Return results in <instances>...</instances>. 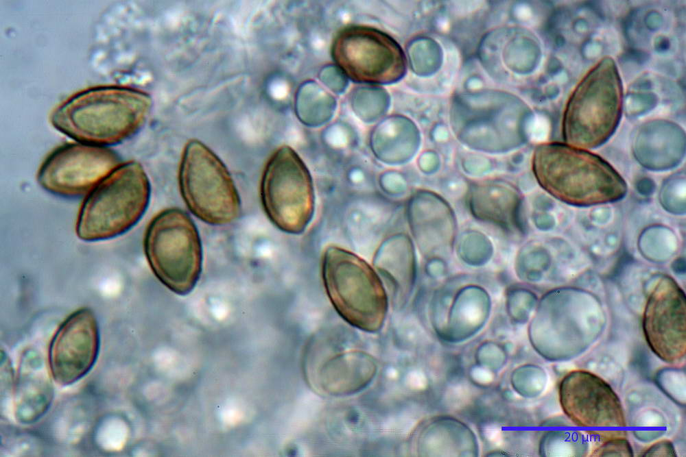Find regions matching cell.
I'll list each match as a JSON object with an SVG mask.
<instances>
[{
    "mask_svg": "<svg viewBox=\"0 0 686 457\" xmlns=\"http://www.w3.org/2000/svg\"><path fill=\"white\" fill-rule=\"evenodd\" d=\"M143 247L153 273L166 288L179 295L193 291L202 271V249L188 214L176 208L157 214L146 228Z\"/></svg>",
    "mask_w": 686,
    "mask_h": 457,
    "instance_id": "cell-6",
    "label": "cell"
},
{
    "mask_svg": "<svg viewBox=\"0 0 686 457\" xmlns=\"http://www.w3.org/2000/svg\"><path fill=\"white\" fill-rule=\"evenodd\" d=\"M32 355L25 356L21 362L14 393L15 416L25 424L37 421L46 413L54 394L48 371L41 360Z\"/></svg>",
    "mask_w": 686,
    "mask_h": 457,
    "instance_id": "cell-14",
    "label": "cell"
},
{
    "mask_svg": "<svg viewBox=\"0 0 686 457\" xmlns=\"http://www.w3.org/2000/svg\"><path fill=\"white\" fill-rule=\"evenodd\" d=\"M150 195L142 165L134 160L122 162L86 195L76 221L77 236L95 242L126 233L145 214Z\"/></svg>",
    "mask_w": 686,
    "mask_h": 457,
    "instance_id": "cell-3",
    "label": "cell"
},
{
    "mask_svg": "<svg viewBox=\"0 0 686 457\" xmlns=\"http://www.w3.org/2000/svg\"><path fill=\"white\" fill-rule=\"evenodd\" d=\"M260 195L268 218L284 232H303L314 216L315 193L310 172L289 147H280L268 160Z\"/></svg>",
    "mask_w": 686,
    "mask_h": 457,
    "instance_id": "cell-8",
    "label": "cell"
},
{
    "mask_svg": "<svg viewBox=\"0 0 686 457\" xmlns=\"http://www.w3.org/2000/svg\"><path fill=\"white\" fill-rule=\"evenodd\" d=\"M623 107L622 86L615 63L606 58L592 68L571 95L564 113L567 145L595 148L615 132Z\"/></svg>",
    "mask_w": 686,
    "mask_h": 457,
    "instance_id": "cell-5",
    "label": "cell"
},
{
    "mask_svg": "<svg viewBox=\"0 0 686 457\" xmlns=\"http://www.w3.org/2000/svg\"><path fill=\"white\" fill-rule=\"evenodd\" d=\"M532 170L543 189L573 206L615 201L627 191L624 179L606 160L567 144L539 145L533 155Z\"/></svg>",
    "mask_w": 686,
    "mask_h": 457,
    "instance_id": "cell-2",
    "label": "cell"
},
{
    "mask_svg": "<svg viewBox=\"0 0 686 457\" xmlns=\"http://www.w3.org/2000/svg\"><path fill=\"white\" fill-rule=\"evenodd\" d=\"M178 182L188 208L203 222L224 225L239 217V195L227 167L200 141L192 140L185 145Z\"/></svg>",
    "mask_w": 686,
    "mask_h": 457,
    "instance_id": "cell-7",
    "label": "cell"
},
{
    "mask_svg": "<svg viewBox=\"0 0 686 457\" xmlns=\"http://www.w3.org/2000/svg\"><path fill=\"white\" fill-rule=\"evenodd\" d=\"M685 299L679 289H659L650 297L644 312L643 330L652 350L669 363L686 352Z\"/></svg>",
    "mask_w": 686,
    "mask_h": 457,
    "instance_id": "cell-13",
    "label": "cell"
},
{
    "mask_svg": "<svg viewBox=\"0 0 686 457\" xmlns=\"http://www.w3.org/2000/svg\"><path fill=\"white\" fill-rule=\"evenodd\" d=\"M591 456L632 457L633 450L626 436H615L601 441V445L591 453Z\"/></svg>",
    "mask_w": 686,
    "mask_h": 457,
    "instance_id": "cell-18",
    "label": "cell"
},
{
    "mask_svg": "<svg viewBox=\"0 0 686 457\" xmlns=\"http://www.w3.org/2000/svg\"><path fill=\"white\" fill-rule=\"evenodd\" d=\"M322 277L332 305L346 321L368 332L381 328L388 298L379 276L364 260L330 246L322 257Z\"/></svg>",
    "mask_w": 686,
    "mask_h": 457,
    "instance_id": "cell-4",
    "label": "cell"
},
{
    "mask_svg": "<svg viewBox=\"0 0 686 457\" xmlns=\"http://www.w3.org/2000/svg\"><path fill=\"white\" fill-rule=\"evenodd\" d=\"M643 456L676 457V452L672 443L668 440H661L652 444L643 453Z\"/></svg>",
    "mask_w": 686,
    "mask_h": 457,
    "instance_id": "cell-19",
    "label": "cell"
},
{
    "mask_svg": "<svg viewBox=\"0 0 686 457\" xmlns=\"http://www.w3.org/2000/svg\"><path fill=\"white\" fill-rule=\"evenodd\" d=\"M661 388L677 403L685 404V375L679 369H666L657 378Z\"/></svg>",
    "mask_w": 686,
    "mask_h": 457,
    "instance_id": "cell-17",
    "label": "cell"
},
{
    "mask_svg": "<svg viewBox=\"0 0 686 457\" xmlns=\"http://www.w3.org/2000/svg\"><path fill=\"white\" fill-rule=\"evenodd\" d=\"M401 249L397 238H390L377 251L374 261L377 269L397 290L410 288L413 268L410 253L404 256L408 251L403 254Z\"/></svg>",
    "mask_w": 686,
    "mask_h": 457,
    "instance_id": "cell-15",
    "label": "cell"
},
{
    "mask_svg": "<svg viewBox=\"0 0 686 457\" xmlns=\"http://www.w3.org/2000/svg\"><path fill=\"white\" fill-rule=\"evenodd\" d=\"M121 163L119 155L105 147L67 143L45 159L36 179L43 189L53 195L77 197L86 195Z\"/></svg>",
    "mask_w": 686,
    "mask_h": 457,
    "instance_id": "cell-10",
    "label": "cell"
},
{
    "mask_svg": "<svg viewBox=\"0 0 686 457\" xmlns=\"http://www.w3.org/2000/svg\"><path fill=\"white\" fill-rule=\"evenodd\" d=\"M151 97L120 86L90 88L71 97L51 115L53 126L78 143L105 147L134 135L145 123Z\"/></svg>",
    "mask_w": 686,
    "mask_h": 457,
    "instance_id": "cell-1",
    "label": "cell"
},
{
    "mask_svg": "<svg viewBox=\"0 0 686 457\" xmlns=\"http://www.w3.org/2000/svg\"><path fill=\"white\" fill-rule=\"evenodd\" d=\"M558 393L563 412L577 426H626L619 397L605 380L590 371L574 370L568 373L559 384Z\"/></svg>",
    "mask_w": 686,
    "mask_h": 457,
    "instance_id": "cell-12",
    "label": "cell"
},
{
    "mask_svg": "<svg viewBox=\"0 0 686 457\" xmlns=\"http://www.w3.org/2000/svg\"><path fill=\"white\" fill-rule=\"evenodd\" d=\"M543 443V454L549 456H584L589 450L588 442L579 431L549 432Z\"/></svg>",
    "mask_w": 686,
    "mask_h": 457,
    "instance_id": "cell-16",
    "label": "cell"
},
{
    "mask_svg": "<svg viewBox=\"0 0 686 457\" xmlns=\"http://www.w3.org/2000/svg\"><path fill=\"white\" fill-rule=\"evenodd\" d=\"M100 333L97 318L88 308H80L60 325L48 351V367L54 380L69 386L85 377L97 360Z\"/></svg>",
    "mask_w": 686,
    "mask_h": 457,
    "instance_id": "cell-11",
    "label": "cell"
},
{
    "mask_svg": "<svg viewBox=\"0 0 686 457\" xmlns=\"http://www.w3.org/2000/svg\"><path fill=\"white\" fill-rule=\"evenodd\" d=\"M337 66L355 82L390 84L406 73L405 53L390 36L366 26H351L339 32L331 47Z\"/></svg>",
    "mask_w": 686,
    "mask_h": 457,
    "instance_id": "cell-9",
    "label": "cell"
}]
</instances>
